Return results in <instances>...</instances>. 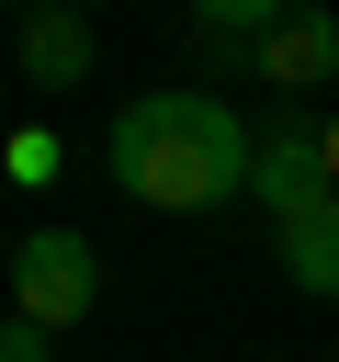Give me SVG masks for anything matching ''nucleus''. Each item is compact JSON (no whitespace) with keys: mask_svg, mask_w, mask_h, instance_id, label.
I'll use <instances>...</instances> for the list:
<instances>
[{"mask_svg":"<svg viewBox=\"0 0 339 362\" xmlns=\"http://www.w3.org/2000/svg\"><path fill=\"white\" fill-rule=\"evenodd\" d=\"M102 158H113V192H136L158 215H203V204L249 192V170H260L237 102H215V90H147V102H124L113 136H102Z\"/></svg>","mask_w":339,"mask_h":362,"instance_id":"obj_1","label":"nucleus"},{"mask_svg":"<svg viewBox=\"0 0 339 362\" xmlns=\"http://www.w3.org/2000/svg\"><path fill=\"white\" fill-rule=\"evenodd\" d=\"M90 294H102V260H90L79 226H34V238L11 249V317L68 328V317H90Z\"/></svg>","mask_w":339,"mask_h":362,"instance_id":"obj_2","label":"nucleus"},{"mask_svg":"<svg viewBox=\"0 0 339 362\" xmlns=\"http://www.w3.org/2000/svg\"><path fill=\"white\" fill-rule=\"evenodd\" d=\"M339 181H328V124H271L260 136V170H249V204H271V226L316 215Z\"/></svg>","mask_w":339,"mask_h":362,"instance_id":"obj_3","label":"nucleus"},{"mask_svg":"<svg viewBox=\"0 0 339 362\" xmlns=\"http://www.w3.org/2000/svg\"><path fill=\"white\" fill-rule=\"evenodd\" d=\"M249 79L260 90H316V79H339V11H282L260 45H249Z\"/></svg>","mask_w":339,"mask_h":362,"instance_id":"obj_4","label":"nucleus"},{"mask_svg":"<svg viewBox=\"0 0 339 362\" xmlns=\"http://www.w3.org/2000/svg\"><path fill=\"white\" fill-rule=\"evenodd\" d=\"M90 57H102V45H90L79 11H23V23H11V68H23V90H79Z\"/></svg>","mask_w":339,"mask_h":362,"instance_id":"obj_5","label":"nucleus"},{"mask_svg":"<svg viewBox=\"0 0 339 362\" xmlns=\"http://www.w3.org/2000/svg\"><path fill=\"white\" fill-rule=\"evenodd\" d=\"M271 260H282V283H294V294H339V192H328L316 215L271 226Z\"/></svg>","mask_w":339,"mask_h":362,"instance_id":"obj_6","label":"nucleus"},{"mask_svg":"<svg viewBox=\"0 0 339 362\" xmlns=\"http://www.w3.org/2000/svg\"><path fill=\"white\" fill-rule=\"evenodd\" d=\"M45 351H56V328H34V317H11V328H0V362H45Z\"/></svg>","mask_w":339,"mask_h":362,"instance_id":"obj_7","label":"nucleus"},{"mask_svg":"<svg viewBox=\"0 0 339 362\" xmlns=\"http://www.w3.org/2000/svg\"><path fill=\"white\" fill-rule=\"evenodd\" d=\"M328 181H339V113H328Z\"/></svg>","mask_w":339,"mask_h":362,"instance_id":"obj_8","label":"nucleus"}]
</instances>
